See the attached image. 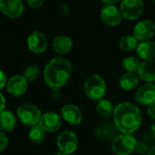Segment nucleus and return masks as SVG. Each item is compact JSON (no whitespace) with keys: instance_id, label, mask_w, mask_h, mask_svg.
Here are the masks:
<instances>
[{"instance_id":"29","label":"nucleus","mask_w":155,"mask_h":155,"mask_svg":"<svg viewBox=\"0 0 155 155\" xmlns=\"http://www.w3.org/2000/svg\"><path fill=\"white\" fill-rule=\"evenodd\" d=\"M50 94L52 95V97L54 98H59L61 96V90L59 87H53L51 88Z\"/></svg>"},{"instance_id":"35","label":"nucleus","mask_w":155,"mask_h":155,"mask_svg":"<svg viewBox=\"0 0 155 155\" xmlns=\"http://www.w3.org/2000/svg\"><path fill=\"white\" fill-rule=\"evenodd\" d=\"M55 155H68V154H66V153H61V152H58V153H56Z\"/></svg>"},{"instance_id":"9","label":"nucleus","mask_w":155,"mask_h":155,"mask_svg":"<svg viewBox=\"0 0 155 155\" xmlns=\"http://www.w3.org/2000/svg\"><path fill=\"white\" fill-rule=\"evenodd\" d=\"M155 34V24L149 19L142 20L138 22L132 31V35L140 42L151 40Z\"/></svg>"},{"instance_id":"15","label":"nucleus","mask_w":155,"mask_h":155,"mask_svg":"<svg viewBox=\"0 0 155 155\" xmlns=\"http://www.w3.org/2000/svg\"><path fill=\"white\" fill-rule=\"evenodd\" d=\"M27 86V81L23 75H14L6 84L7 92L13 96L23 95L26 92Z\"/></svg>"},{"instance_id":"25","label":"nucleus","mask_w":155,"mask_h":155,"mask_svg":"<svg viewBox=\"0 0 155 155\" xmlns=\"http://www.w3.org/2000/svg\"><path fill=\"white\" fill-rule=\"evenodd\" d=\"M39 74H40V71L37 65H29L25 69L23 76L26 78L27 82H33L38 78Z\"/></svg>"},{"instance_id":"17","label":"nucleus","mask_w":155,"mask_h":155,"mask_svg":"<svg viewBox=\"0 0 155 155\" xmlns=\"http://www.w3.org/2000/svg\"><path fill=\"white\" fill-rule=\"evenodd\" d=\"M73 46L72 39L66 35H60L54 38L52 43V47L55 50L56 53L59 54H65L70 52Z\"/></svg>"},{"instance_id":"1","label":"nucleus","mask_w":155,"mask_h":155,"mask_svg":"<svg viewBox=\"0 0 155 155\" xmlns=\"http://www.w3.org/2000/svg\"><path fill=\"white\" fill-rule=\"evenodd\" d=\"M113 120L115 126L120 132L132 134L142 124V113L135 104L130 102H123L114 108Z\"/></svg>"},{"instance_id":"10","label":"nucleus","mask_w":155,"mask_h":155,"mask_svg":"<svg viewBox=\"0 0 155 155\" xmlns=\"http://www.w3.org/2000/svg\"><path fill=\"white\" fill-rule=\"evenodd\" d=\"M28 49L35 54H41L48 47V38L40 31L32 32L27 37Z\"/></svg>"},{"instance_id":"8","label":"nucleus","mask_w":155,"mask_h":155,"mask_svg":"<svg viewBox=\"0 0 155 155\" xmlns=\"http://www.w3.org/2000/svg\"><path fill=\"white\" fill-rule=\"evenodd\" d=\"M101 21L110 26H116L122 21V14L120 7L112 5H105L100 12Z\"/></svg>"},{"instance_id":"6","label":"nucleus","mask_w":155,"mask_h":155,"mask_svg":"<svg viewBox=\"0 0 155 155\" xmlns=\"http://www.w3.org/2000/svg\"><path fill=\"white\" fill-rule=\"evenodd\" d=\"M57 146L59 152L69 155L75 153L79 146L77 134L69 130L63 131L57 139Z\"/></svg>"},{"instance_id":"36","label":"nucleus","mask_w":155,"mask_h":155,"mask_svg":"<svg viewBox=\"0 0 155 155\" xmlns=\"http://www.w3.org/2000/svg\"><path fill=\"white\" fill-rule=\"evenodd\" d=\"M153 2H154V3H155V0H153Z\"/></svg>"},{"instance_id":"7","label":"nucleus","mask_w":155,"mask_h":155,"mask_svg":"<svg viewBox=\"0 0 155 155\" xmlns=\"http://www.w3.org/2000/svg\"><path fill=\"white\" fill-rule=\"evenodd\" d=\"M120 9L123 18L134 21L141 17L143 12V0H122L121 2Z\"/></svg>"},{"instance_id":"20","label":"nucleus","mask_w":155,"mask_h":155,"mask_svg":"<svg viewBox=\"0 0 155 155\" xmlns=\"http://www.w3.org/2000/svg\"><path fill=\"white\" fill-rule=\"evenodd\" d=\"M139 80H140V77L138 74L126 72L120 77L119 84H120V86L123 90L131 91L137 87V85L139 84Z\"/></svg>"},{"instance_id":"5","label":"nucleus","mask_w":155,"mask_h":155,"mask_svg":"<svg viewBox=\"0 0 155 155\" xmlns=\"http://www.w3.org/2000/svg\"><path fill=\"white\" fill-rule=\"evenodd\" d=\"M16 114L25 125L30 127L38 124L42 116L39 108L32 104H21L16 110Z\"/></svg>"},{"instance_id":"11","label":"nucleus","mask_w":155,"mask_h":155,"mask_svg":"<svg viewBox=\"0 0 155 155\" xmlns=\"http://www.w3.org/2000/svg\"><path fill=\"white\" fill-rule=\"evenodd\" d=\"M135 100L142 105H149L155 101V84L153 83H145L142 84L136 91Z\"/></svg>"},{"instance_id":"34","label":"nucleus","mask_w":155,"mask_h":155,"mask_svg":"<svg viewBox=\"0 0 155 155\" xmlns=\"http://www.w3.org/2000/svg\"><path fill=\"white\" fill-rule=\"evenodd\" d=\"M152 133H153V135L155 139V124H153V126H152Z\"/></svg>"},{"instance_id":"28","label":"nucleus","mask_w":155,"mask_h":155,"mask_svg":"<svg viewBox=\"0 0 155 155\" xmlns=\"http://www.w3.org/2000/svg\"><path fill=\"white\" fill-rule=\"evenodd\" d=\"M147 113H148L149 116L155 121V101L153 103H152L151 104L148 105Z\"/></svg>"},{"instance_id":"4","label":"nucleus","mask_w":155,"mask_h":155,"mask_svg":"<svg viewBox=\"0 0 155 155\" xmlns=\"http://www.w3.org/2000/svg\"><path fill=\"white\" fill-rule=\"evenodd\" d=\"M137 141L134 136L129 134H122L114 138L111 148L116 155H130L136 150Z\"/></svg>"},{"instance_id":"33","label":"nucleus","mask_w":155,"mask_h":155,"mask_svg":"<svg viewBox=\"0 0 155 155\" xmlns=\"http://www.w3.org/2000/svg\"><path fill=\"white\" fill-rule=\"evenodd\" d=\"M147 155H155V145L152 146V147L148 150Z\"/></svg>"},{"instance_id":"24","label":"nucleus","mask_w":155,"mask_h":155,"mask_svg":"<svg viewBox=\"0 0 155 155\" xmlns=\"http://www.w3.org/2000/svg\"><path fill=\"white\" fill-rule=\"evenodd\" d=\"M142 63L138 57L127 56L122 61V67L126 72L129 73H138Z\"/></svg>"},{"instance_id":"27","label":"nucleus","mask_w":155,"mask_h":155,"mask_svg":"<svg viewBox=\"0 0 155 155\" xmlns=\"http://www.w3.org/2000/svg\"><path fill=\"white\" fill-rule=\"evenodd\" d=\"M46 0H26V3L31 8H39L43 5Z\"/></svg>"},{"instance_id":"3","label":"nucleus","mask_w":155,"mask_h":155,"mask_svg":"<svg viewBox=\"0 0 155 155\" xmlns=\"http://www.w3.org/2000/svg\"><path fill=\"white\" fill-rule=\"evenodd\" d=\"M107 85L104 78L100 74L90 75L84 83V92L88 98L99 101L102 99L106 94Z\"/></svg>"},{"instance_id":"23","label":"nucleus","mask_w":155,"mask_h":155,"mask_svg":"<svg viewBox=\"0 0 155 155\" xmlns=\"http://www.w3.org/2000/svg\"><path fill=\"white\" fill-rule=\"evenodd\" d=\"M45 130L38 124L33 125L28 131V138L34 144H41L45 141Z\"/></svg>"},{"instance_id":"37","label":"nucleus","mask_w":155,"mask_h":155,"mask_svg":"<svg viewBox=\"0 0 155 155\" xmlns=\"http://www.w3.org/2000/svg\"><path fill=\"white\" fill-rule=\"evenodd\" d=\"M93 1H96V0H93Z\"/></svg>"},{"instance_id":"38","label":"nucleus","mask_w":155,"mask_h":155,"mask_svg":"<svg viewBox=\"0 0 155 155\" xmlns=\"http://www.w3.org/2000/svg\"></svg>"},{"instance_id":"16","label":"nucleus","mask_w":155,"mask_h":155,"mask_svg":"<svg viewBox=\"0 0 155 155\" xmlns=\"http://www.w3.org/2000/svg\"><path fill=\"white\" fill-rule=\"evenodd\" d=\"M137 74L140 79L145 83L155 82V59L143 61Z\"/></svg>"},{"instance_id":"30","label":"nucleus","mask_w":155,"mask_h":155,"mask_svg":"<svg viewBox=\"0 0 155 155\" xmlns=\"http://www.w3.org/2000/svg\"><path fill=\"white\" fill-rule=\"evenodd\" d=\"M6 84H7V82H6V75H5V74L3 71L0 70V90L2 88H4Z\"/></svg>"},{"instance_id":"31","label":"nucleus","mask_w":155,"mask_h":155,"mask_svg":"<svg viewBox=\"0 0 155 155\" xmlns=\"http://www.w3.org/2000/svg\"><path fill=\"white\" fill-rule=\"evenodd\" d=\"M5 99L2 94V93L0 92V113L5 110Z\"/></svg>"},{"instance_id":"19","label":"nucleus","mask_w":155,"mask_h":155,"mask_svg":"<svg viewBox=\"0 0 155 155\" xmlns=\"http://www.w3.org/2000/svg\"><path fill=\"white\" fill-rule=\"evenodd\" d=\"M16 126V118L9 111L4 110L0 113V131L4 133L12 132Z\"/></svg>"},{"instance_id":"14","label":"nucleus","mask_w":155,"mask_h":155,"mask_svg":"<svg viewBox=\"0 0 155 155\" xmlns=\"http://www.w3.org/2000/svg\"><path fill=\"white\" fill-rule=\"evenodd\" d=\"M61 117L62 119L72 125H78L82 121V112L75 104H65L61 108Z\"/></svg>"},{"instance_id":"2","label":"nucleus","mask_w":155,"mask_h":155,"mask_svg":"<svg viewBox=\"0 0 155 155\" xmlns=\"http://www.w3.org/2000/svg\"><path fill=\"white\" fill-rule=\"evenodd\" d=\"M71 73L72 65L68 59L55 57L47 64L44 69V80L50 88H61L69 81Z\"/></svg>"},{"instance_id":"21","label":"nucleus","mask_w":155,"mask_h":155,"mask_svg":"<svg viewBox=\"0 0 155 155\" xmlns=\"http://www.w3.org/2000/svg\"><path fill=\"white\" fill-rule=\"evenodd\" d=\"M139 45L138 39L133 35H126L120 38L119 47L124 52H132L137 48Z\"/></svg>"},{"instance_id":"32","label":"nucleus","mask_w":155,"mask_h":155,"mask_svg":"<svg viewBox=\"0 0 155 155\" xmlns=\"http://www.w3.org/2000/svg\"><path fill=\"white\" fill-rule=\"evenodd\" d=\"M105 5H116L117 4L121 3L122 0H101Z\"/></svg>"},{"instance_id":"22","label":"nucleus","mask_w":155,"mask_h":155,"mask_svg":"<svg viewBox=\"0 0 155 155\" xmlns=\"http://www.w3.org/2000/svg\"><path fill=\"white\" fill-rule=\"evenodd\" d=\"M96 111L100 116L107 119L110 118L111 115H113L114 108L112 106V104L109 100L102 98L98 101V104L96 105Z\"/></svg>"},{"instance_id":"26","label":"nucleus","mask_w":155,"mask_h":155,"mask_svg":"<svg viewBox=\"0 0 155 155\" xmlns=\"http://www.w3.org/2000/svg\"><path fill=\"white\" fill-rule=\"evenodd\" d=\"M8 144V138L4 132L0 131V153L3 152Z\"/></svg>"},{"instance_id":"18","label":"nucleus","mask_w":155,"mask_h":155,"mask_svg":"<svg viewBox=\"0 0 155 155\" xmlns=\"http://www.w3.org/2000/svg\"><path fill=\"white\" fill-rule=\"evenodd\" d=\"M136 52L140 59L143 61L153 60L155 59V42L151 40L141 42L136 48Z\"/></svg>"},{"instance_id":"13","label":"nucleus","mask_w":155,"mask_h":155,"mask_svg":"<svg viewBox=\"0 0 155 155\" xmlns=\"http://www.w3.org/2000/svg\"><path fill=\"white\" fill-rule=\"evenodd\" d=\"M39 125L47 133H55L61 127V118L54 112H47L42 114Z\"/></svg>"},{"instance_id":"12","label":"nucleus","mask_w":155,"mask_h":155,"mask_svg":"<svg viewBox=\"0 0 155 155\" xmlns=\"http://www.w3.org/2000/svg\"><path fill=\"white\" fill-rule=\"evenodd\" d=\"M1 12L9 18L19 17L24 11L22 0H0Z\"/></svg>"}]
</instances>
